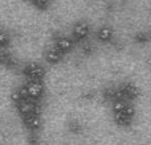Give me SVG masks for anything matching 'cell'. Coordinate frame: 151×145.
Listing matches in <instances>:
<instances>
[{
	"instance_id": "cell-6",
	"label": "cell",
	"mask_w": 151,
	"mask_h": 145,
	"mask_svg": "<svg viewBox=\"0 0 151 145\" xmlns=\"http://www.w3.org/2000/svg\"><path fill=\"white\" fill-rule=\"evenodd\" d=\"M53 45H55L57 49H60L61 52L65 54V53L70 52L74 46V40L70 38V37H66V36H60V37H56L55 41H53Z\"/></svg>"
},
{
	"instance_id": "cell-8",
	"label": "cell",
	"mask_w": 151,
	"mask_h": 145,
	"mask_svg": "<svg viewBox=\"0 0 151 145\" xmlns=\"http://www.w3.org/2000/svg\"><path fill=\"white\" fill-rule=\"evenodd\" d=\"M24 117H25V123L32 128H37L41 124L40 114H32V115H28V116H24Z\"/></svg>"
},
{
	"instance_id": "cell-1",
	"label": "cell",
	"mask_w": 151,
	"mask_h": 145,
	"mask_svg": "<svg viewBox=\"0 0 151 145\" xmlns=\"http://www.w3.org/2000/svg\"><path fill=\"white\" fill-rule=\"evenodd\" d=\"M23 75L25 77L27 80H44L47 71L42 65L39 62H27L23 68Z\"/></svg>"
},
{
	"instance_id": "cell-3",
	"label": "cell",
	"mask_w": 151,
	"mask_h": 145,
	"mask_svg": "<svg viewBox=\"0 0 151 145\" xmlns=\"http://www.w3.org/2000/svg\"><path fill=\"white\" fill-rule=\"evenodd\" d=\"M19 112H20L23 116H28L32 114H40L41 111V103L36 100H32V99H24L21 100L19 104H16Z\"/></svg>"
},
{
	"instance_id": "cell-9",
	"label": "cell",
	"mask_w": 151,
	"mask_h": 145,
	"mask_svg": "<svg viewBox=\"0 0 151 145\" xmlns=\"http://www.w3.org/2000/svg\"><path fill=\"white\" fill-rule=\"evenodd\" d=\"M11 36L5 31L0 29V48H8L11 45Z\"/></svg>"
},
{
	"instance_id": "cell-5",
	"label": "cell",
	"mask_w": 151,
	"mask_h": 145,
	"mask_svg": "<svg viewBox=\"0 0 151 145\" xmlns=\"http://www.w3.org/2000/svg\"><path fill=\"white\" fill-rule=\"evenodd\" d=\"M89 36V25L85 21H78L73 25L72 29V38L74 40V42L77 41H83L86 37Z\"/></svg>"
},
{
	"instance_id": "cell-2",
	"label": "cell",
	"mask_w": 151,
	"mask_h": 145,
	"mask_svg": "<svg viewBox=\"0 0 151 145\" xmlns=\"http://www.w3.org/2000/svg\"><path fill=\"white\" fill-rule=\"evenodd\" d=\"M24 86H25L27 94H28V99L40 102V99L44 95V90H45L44 80H27L24 83Z\"/></svg>"
},
{
	"instance_id": "cell-10",
	"label": "cell",
	"mask_w": 151,
	"mask_h": 145,
	"mask_svg": "<svg viewBox=\"0 0 151 145\" xmlns=\"http://www.w3.org/2000/svg\"><path fill=\"white\" fill-rule=\"evenodd\" d=\"M97 36H98V38L101 40V41H109V40L111 38V31H110L109 28H106V26H104V28H101L98 31Z\"/></svg>"
},
{
	"instance_id": "cell-4",
	"label": "cell",
	"mask_w": 151,
	"mask_h": 145,
	"mask_svg": "<svg viewBox=\"0 0 151 145\" xmlns=\"http://www.w3.org/2000/svg\"><path fill=\"white\" fill-rule=\"evenodd\" d=\"M42 57L49 65H57L61 62V60L64 58V53L60 49L55 46V45H49L47 49L42 52Z\"/></svg>"
},
{
	"instance_id": "cell-7",
	"label": "cell",
	"mask_w": 151,
	"mask_h": 145,
	"mask_svg": "<svg viewBox=\"0 0 151 145\" xmlns=\"http://www.w3.org/2000/svg\"><path fill=\"white\" fill-rule=\"evenodd\" d=\"M32 7H35L39 11H47L52 7L53 0H29Z\"/></svg>"
}]
</instances>
